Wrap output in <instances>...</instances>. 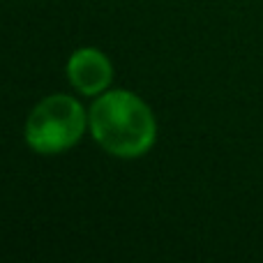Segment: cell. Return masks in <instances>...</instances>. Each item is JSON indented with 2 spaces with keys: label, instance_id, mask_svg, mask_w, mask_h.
<instances>
[{
  "label": "cell",
  "instance_id": "cell-1",
  "mask_svg": "<svg viewBox=\"0 0 263 263\" xmlns=\"http://www.w3.org/2000/svg\"><path fill=\"white\" fill-rule=\"evenodd\" d=\"M88 123L95 141L114 157H141L157 139L153 111L141 97L127 90H111L97 97Z\"/></svg>",
  "mask_w": 263,
  "mask_h": 263
},
{
  "label": "cell",
  "instance_id": "cell-3",
  "mask_svg": "<svg viewBox=\"0 0 263 263\" xmlns=\"http://www.w3.org/2000/svg\"><path fill=\"white\" fill-rule=\"evenodd\" d=\"M69 83L81 95H100L109 88L114 69L102 51L97 49H79L72 53L67 63Z\"/></svg>",
  "mask_w": 263,
  "mask_h": 263
},
{
  "label": "cell",
  "instance_id": "cell-2",
  "mask_svg": "<svg viewBox=\"0 0 263 263\" xmlns=\"http://www.w3.org/2000/svg\"><path fill=\"white\" fill-rule=\"evenodd\" d=\"M86 123V111L74 97H44L26 120V143L40 155H58L81 141Z\"/></svg>",
  "mask_w": 263,
  "mask_h": 263
}]
</instances>
